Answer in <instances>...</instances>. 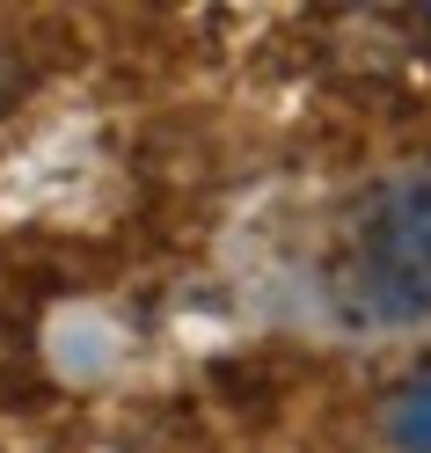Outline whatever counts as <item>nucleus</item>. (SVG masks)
<instances>
[{"label":"nucleus","instance_id":"obj_2","mask_svg":"<svg viewBox=\"0 0 431 453\" xmlns=\"http://www.w3.org/2000/svg\"><path fill=\"white\" fill-rule=\"evenodd\" d=\"M388 439L402 453H431V365L402 380V395L388 403Z\"/></svg>","mask_w":431,"mask_h":453},{"label":"nucleus","instance_id":"obj_1","mask_svg":"<svg viewBox=\"0 0 431 453\" xmlns=\"http://www.w3.org/2000/svg\"><path fill=\"white\" fill-rule=\"evenodd\" d=\"M336 300L351 322H431V168H402L343 234Z\"/></svg>","mask_w":431,"mask_h":453}]
</instances>
